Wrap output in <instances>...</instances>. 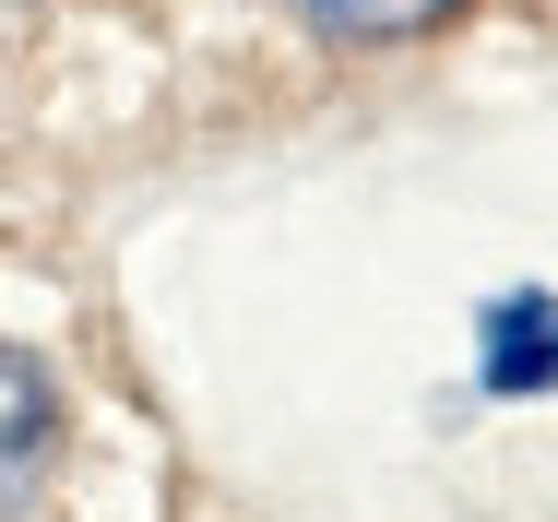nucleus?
<instances>
[{
	"label": "nucleus",
	"mask_w": 558,
	"mask_h": 522,
	"mask_svg": "<svg viewBox=\"0 0 558 522\" xmlns=\"http://www.w3.org/2000/svg\"><path fill=\"white\" fill-rule=\"evenodd\" d=\"M48 451H60V404H48L36 356H24V344H0V522L48 487Z\"/></svg>",
	"instance_id": "f257e3e1"
},
{
	"label": "nucleus",
	"mask_w": 558,
	"mask_h": 522,
	"mask_svg": "<svg viewBox=\"0 0 558 522\" xmlns=\"http://www.w3.org/2000/svg\"><path fill=\"white\" fill-rule=\"evenodd\" d=\"M322 36H356V48H392V36H428V24H451L463 0H298Z\"/></svg>",
	"instance_id": "f03ea898"
}]
</instances>
